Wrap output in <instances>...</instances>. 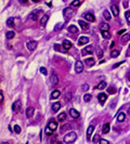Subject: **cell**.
<instances>
[{
	"mask_svg": "<svg viewBox=\"0 0 130 144\" xmlns=\"http://www.w3.org/2000/svg\"><path fill=\"white\" fill-rule=\"evenodd\" d=\"M76 139H77V134L75 132H69L67 133V134H65L64 138H63V141L65 142V143H67V144H71L73 143V142L76 141Z\"/></svg>",
	"mask_w": 130,
	"mask_h": 144,
	"instance_id": "cell-1",
	"label": "cell"
},
{
	"mask_svg": "<svg viewBox=\"0 0 130 144\" xmlns=\"http://www.w3.org/2000/svg\"><path fill=\"white\" fill-rule=\"evenodd\" d=\"M41 12L40 9H35L34 11L31 12V14H29V17H31L33 21H37L38 20V17H39V13Z\"/></svg>",
	"mask_w": 130,
	"mask_h": 144,
	"instance_id": "cell-2",
	"label": "cell"
},
{
	"mask_svg": "<svg viewBox=\"0 0 130 144\" xmlns=\"http://www.w3.org/2000/svg\"><path fill=\"white\" fill-rule=\"evenodd\" d=\"M93 53V47L92 45H87L85 49H82L81 51V54L82 57H85V55H87V54H92Z\"/></svg>",
	"mask_w": 130,
	"mask_h": 144,
	"instance_id": "cell-3",
	"label": "cell"
},
{
	"mask_svg": "<svg viewBox=\"0 0 130 144\" xmlns=\"http://www.w3.org/2000/svg\"><path fill=\"white\" fill-rule=\"evenodd\" d=\"M82 71H84V64H82V62H80V61H77V62L75 63V72H76L77 74H80Z\"/></svg>",
	"mask_w": 130,
	"mask_h": 144,
	"instance_id": "cell-4",
	"label": "cell"
},
{
	"mask_svg": "<svg viewBox=\"0 0 130 144\" xmlns=\"http://www.w3.org/2000/svg\"><path fill=\"white\" fill-rule=\"evenodd\" d=\"M74 14V9H72L71 7H68V8H66L64 10V16L66 17V19H71L72 17V15Z\"/></svg>",
	"mask_w": 130,
	"mask_h": 144,
	"instance_id": "cell-5",
	"label": "cell"
},
{
	"mask_svg": "<svg viewBox=\"0 0 130 144\" xmlns=\"http://www.w3.org/2000/svg\"><path fill=\"white\" fill-rule=\"evenodd\" d=\"M84 19H85L86 21H88V22H91V23H93L94 21H96L94 15L92 14V13H89V12H87V13L84 14Z\"/></svg>",
	"mask_w": 130,
	"mask_h": 144,
	"instance_id": "cell-6",
	"label": "cell"
},
{
	"mask_svg": "<svg viewBox=\"0 0 130 144\" xmlns=\"http://www.w3.org/2000/svg\"><path fill=\"white\" fill-rule=\"evenodd\" d=\"M27 49H28L29 51H34L35 49L37 48V41H35V40H31V41H28L27 42Z\"/></svg>",
	"mask_w": 130,
	"mask_h": 144,
	"instance_id": "cell-7",
	"label": "cell"
},
{
	"mask_svg": "<svg viewBox=\"0 0 130 144\" xmlns=\"http://www.w3.org/2000/svg\"><path fill=\"white\" fill-rule=\"evenodd\" d=\"M34 112H35V108L33 107V106H29V107L26 108V116H27L28 118H31V117L34 116Z\"/></svg>",
	"mask_w": 130,
	"mask_h": 144,
	"instance_id": "cell-8",
	"label": "cell"
},
{
	"mask_svg": "<svg viewBox=\"0 0 130 144\" xmlns=\"http://www.w3.org/2000/svg\"><path fill=\"white\" fill-rule=\"evenodd\" d=\"M50 82H51V85L52 86H55L59 82V78H57V76L55 75V74H52L50 77Z\"/></svg>",
	"mask_w": 130,
	"mask_h": 144,
	"instance_id": "cell-9",
	"label": "cell"
},
{
	"mask_svg": "<svg viewBox=\"0 0 130 144\" xmlns=\"http://www.w3.org/2000/svg\"><path fill=\"white\" fill-rule=\"evenodd\" d=\"M88 42H89V38H88V37L82 36V37H80L79 39H78V45H86V43H88Z\"/></svg>",
	"mask_w": 130,
	"mask_h": 144,
	"instance_id": "cell-10",
	"label": "cell"
},
{
	"mask_svg": "<svg viewBox=\"0 0 130 144\" xmlns=\"http://www.w3.org/2000/svg\"><path fill=\"white\" fill-rule=\"evenodd\" d=\"M78 24L80 25V27H81L82 30H88V29H89V25H88L85 21L79 20V21H78Z\"/></svg>",
	"mask_w": 130,
	"mask_h": 144,
	"instance_id": "cell-11",
	"label": "cell"
},
{
	"mask_svg": "<svg viewBox=\"0 0 130 144\" xmlns=\"http://www.w3.org/2000/svg\"><path fill=\"white\" fill-rule=\"evenodd\" d=\"M63 48H64V50H69L72 48V42L69 40H64L63 41Z\"/></svg>",
	"mask_w": 130,
	"mask_h": 144,
	"instance_id": "cell-12",
	"label": "cell"
},
{
	"mask_svg": "<svg viewBox=\"0 0 130 144\" xmlns=\"http://www.w3.org/2000/svg\"><path fill=\"white\" fill-rule=\"evenodd\" d=\"M85 63L87 66H89V67H91V66H93L94 64H96V62H94V59H92V57H89V59H86L85 60Z\"/></svg>",
	"mask_w": 130,
	"mask_h": 144,
	"instance_id": "cell-13",
	"label": "cell"
},
{
	"mask_svg": "<svg viewBox=\"0 0 130 144\" xmlns=\"http://www.w3.org/2000/svg\"><path fill=\"white\" fill-rule=\"evenodd\" d=\"M69 115H71L73 118H78V117H79V113H78L76 110H74V108H71V110H69Z\"/></svg>",
	"mask_w": 130,
	"mask_h": 144,
	"instance_id": "cell-14",
	"label": "cell"
},
{
	"mask_svg": "<svg viewBox=\"0 0 130 144\" xmlns=\"http://www.w3.org/2000/svg\"><path fill=\"white\" fill-rule=\"evenodd\" d=\"M94 130V126L93 125H90L89 127H88V130H87V138L90 139L91 138V134H92V132H93Z\"/></svg>",
	"mask_w": 130,
	"mask_h": 144,
	"instance_id": "cell-15",
	"label": "cell"
},
{
	"mask_svg": "<svg viewBox=\"0 0 130 144\" xmlns=\"http://www.w3.org/2000/svg\"><path fill=\"white\" fill-rule=\"evenodd\" d=\"M20 107H21L20 101H16V102H14V104L12 106V110H13V112H19V110H20Z\"/></svg>",
	"mask_w": 130,
	"mask_h": 144,
	"instance_id": "cell-16",
	"label": "cell"
},
{
	"mask_svg": "<svg viewBox=\"0 0 130 144\" xmlns=\"http://www.w3.org/2000/svg\"><path fill=\"white\" fill-rule=\"evenodd\" d=\"M98 99H99L100 103H104V102L106 101V99H107V95L105 93H100L99 96H98Z\"/></svg>",
	"mask_w": 130,
	"mask_h": 144,
	"instance_id": "cell-17",
	"label": "cell"
},
{
	"mask_svg": "<svg viewBox=\"0 0 130 144\" xmlns=\"http://www.w3.org/2000/svg\"><path fill=\"white\" fill-rule=\"evenodd\" d=\"M48 127L50 128L51 130H57V124L54 120H51L50 122L48 124Z\"/></svg>",
	"mask_w": 130,
	"mask_h": 144,
	"instance_id": "cell-18",
	"label": "cell"
},
{
	"mask_svg": "<svg viewBox=\"0 0 130 144\" xmlns=\"http://www.w3.org/2000/svg\"><path fill=\"white\" fill-rule=\"evenodd\" d=\"M110 124L108 122H105L104 125H103V127H102V132L103 133H108V131H110Z\"/></svg>",
	"mask_w": 130,
	"mask_h": 144,
	"instance_id": "cell-19",
	"label": "cell"
},
{
	"mask_svg": "<svg viewBox=\"0 0 130 144\" xmlns=\"http://www.w3.org/2000/svg\"><path fill=\"white\" fill-rule=\"evenodd\" d=\"M48 19H49V16L47 14L43 15V16L40 19V25H41V26H45L46 24H47V22H48Z\"/></svg>",
	"mask_w": 130,
	"mask_h": 144,
	"instance_id": "cell-20",
	"label": "cell"
},
{
	"mask_svg": "<svg viewBox=\"0 0 130 144\" xmlns=\"http://www.w3.org/2000/svg\"><path fill=\"white\" fill-rule=\"evenodd\" d=\"M125 118H126V114L122 113H122H119L118 115H117V121H119V122L124 121Z\"/></svg>",
	"mask_w": 130,
	"mask_h": 144,
	"instance_id": "cell-21",
	"label": "cell"
},
{
	"mask_svg": "<svg viewBox=\"0 0 130 144\" xmlns=\"http://www.w3.org/2000/svg\"><path fill=\"white\" fill-rule=\"evenodd\" d=\"M60 108H61V103H60V102H57V103H53V104H52V110H53V112H57Z\"/></svg>",
	"mask_w": 130,
	"mask_h": 144,
	"instance_id": "cell-22",
	"label": "cell"
},
{
	"mask_svg": "<svg viewBox=\"0 0 130 144\" xmlns=\"http://www.w3.org/2000/svg\"><path fill=\"white\" fill-rule=\"evenodd\" d=\"M68 31L72 33V34H76L77 31H78V28L75 25H69L68 26Z\"/></svg>",
	"mask_w": 130,
	"mask_h": 144,
	"instance_id": "cell-23",
	"label": "cell"
},
{
	"mask_svg": "<svg viewBox=\"0 0 130 144\" xmlns=\"http://www.w3.org/2000/svg\"><path fill=\"white\" fill-rule=\"evenodd\" d=\"M111 10H112V12H113V14L115 15V16H117V15L119 14V10H118V8H117V6H112L111 7Z\"/></svg>",
	"mask_w": 130,
	"mask_h": 144,
	"instance_id": "cell-24",
	"label": "cell"
},
{
	"mask_svg": "<svg viewBox=\"0 0 130 144\" xmlns=\"http://www.w3.org/2000/svg\"><path fill=\"white\" fill-rule=\"evenodd\" d=\"M7 26H9V27H13L14 26V19L13 17H9L7 20Z\"/></svg>",
	"mask_w": 130,
	"mask_h": 144,
	"instance_id": "cell-25",
	"label": "cell"
},
{
	"mask_svg": "<svg viewBox=\"0 0 130 144\" xmlns=\"http://www.w3.org/2000/svg\"><path fill=\"white\" fill-rule=\"evenodd\" d=\"M60 94H61V92H60L59 90H54L52 93H51V99H57L60 96Z\"/></svg>",
	"mask_w": 130,
	"mask_h": 144,
	"instance_id": "cell-26",
	"label": "cell"
},
{
	"mask_svg": "<svg viewBox=\"0 0 130 144\" xmlns=\"http://www.w3.org/2000/svg\"><path fill=\"white\" fill-rule=\"evenodd\" d=\"M65 119H66V113H61L59 116H57V120L59 121H65Z\"/></svg>",
	"mask_w": 130,
	"mask_h": 144,
	"instance_id": "cell-27",
	"label": "cell"
},
{
	"mask_svg": "<svg viewBox=\"0 0 130 144\" xmlns=\"http://www.w3.org/2000/svg\"><path fill=\"white\" fill-rule=\"evenodd\" d=\"M72 98H73V95H72L71 92H68V93L65 94V96H64V101H65V103H68V102H69V101L72 100Z\"/></svg>",
	"mask_w": 130,
	"mask_h": 144,
	"instance_id": "cell-28",
	"label": "cell"
},
{
	"mask_svg": "<svg viewBox=\"0 0 130 144\" xmlns=\"http://www.w3.org/2000/svg\"><path fill=\"white\" fill-rule=\"evenodd\" d=\"M129 39H130V34H125L124 36L122 37V43H126Z\"/></svg>",
	"mask_w": 130,
	"mask_h": 144,
	"instance_id": "cell-29",
	"label": "cell"
},
{
	"mask_svg": "<svg viewBox=\"0 0 130 144\" xmlns=\"http://www.w3.org/2000/svg\"><path fill=\"white\" fill-rule=\"evenodd\" d=\"M71 129H72V126L69 124H65L61 127V130H62V131H66V130H71Z\"/></svg>",
	"mask_w": 130,
	"mask_h": 144,
	"instance_id": "cell-30",
	"label": "cell"
},
{
	"mask_svg": "<svg viewBox=\"0 0 130 144\" xmlns=\"http://www.w3.org/2000/svg\"><path fill=\"white\" fill-rule=\"evenodd\" d=\"M103 16H104L105 20H107V21L111 20V14H110V12H108L107 10H104V12H103Z\"/></svg>",
	"mask_w": 130,
	"mask_h": 144,
	"instance_id": "cell-31",
	"label": "cell"
},
{
	"mask_svg": "<svg viewBox=\"0 0 130 144\" xmlns=\"http://www.w3.org/2000/svg\"><path fill=\"white\" fill-rule=\"evenodd\" d=\"M108 29H110V25L108 24H102L101 26V31H108Z\"/></svg>",
	"mask_w": 130,
	"mask_h": 144,
	"instance_id": "cell-32",
	"label": "cell"
},
{
	"mask_svg": "<svg viewBox=\"0 0 130 144\" xmlns=\"http://www.w3.org/2000/svg\"><path fill=\"white\" fill-rule=\"evenodd\" d=\"M101 34H102V37L104 38V39H110L111 38V35L108 31H101Z\"/></svg>",
	"mask_w": 130,
	"mask_h": 144,
	"instance_id": "cell-33",
	"label": "cell"
},
{
	"mask_svg": "<svg viewBox=\"0 0 130 144\" xmlns=\"http://www.w3.org/2000/svg\"><path fill=\"white\" fill-rule=\"evenodd\" d=\"M105 87H106V82L105 81H102V82H100L99 85H98V89H100V90H103V89H105Z\"/></svg>",
	"mask_w": 130,
	"mask_h": 144,
	"instance_id": "cell-34",
	"label": "cell"
},
{
	"mask_svg": "<svg viewBox=\"0 0 130 144\" xmlns=\"http://www.w3.org/2000/svg\"><path fill=\"white\" fill-rule=\"evenodd\" d=\"M14 36H15L14 31H8V33H7V39H12Z\"/></svg>",
	"mask_w": 130,
	"mask_h": 144,
	"instance_id": "cell-35",
	"label": "cell"
},
{
	"mask_svg": "<svg viewBox=\"0 0 130 144\" xmlns=\"http://www.w3.org/2000/svg\"><path fill=\"white\" fill-rule=\"evenodd\" d=\"M119 55V51L118 50H113L112 53H111V57H117Z\"/></svg>",
	"mask_w": 130,
	"mask_h": 144,
	"instance_id": "cell-36",
	"label": "cell"
},
{
	"mask_svg": "<svg viewBox=\"0 0 130 144\" xmlns=\"http://www.w3.org/2000/svg\"><path fill=\"white\" fill-rule=\"evenodd\" d=\"M91 98H92V95H91V94H85V95H84V101L85 102H89L91 100Z\"/></svg>",
	"mask_w": 130,
	"mask_h": 144,
	"instance_id": "cell-37",
	"label": "cell"
},
{
	"mask_svg": "<svg viewBox=\"0 0 130 144\" xmlns=\"http://www.w3.org/2000/svg\"><path fill=\"white\" fill-rule=\"evenodd\" d=\"M107 92L110 94H114L116 92V89H115V88H113V87H108L107 88Z\"/></svg>",
	"mask_w": 130,
	"mask_h": 144,
	"instance_id": "cell-38",
	"label": "cell"
},
{
	"mask_svg": "<svg viewBox=\"0 0 130 144\" xmlns=\"http://www.w3.org/2000/svg\"><path fill=\"white\" fill-rule=\"evenodd\" d=\"M52 133H53V130H51L49 127L46 128V134H47V136H51Z\"/></svg>",
	"mask_w": 130,
	"mask_h": 144,
	"instance_id": "cell-39",
	"label": "cell"
},
{
	"mask_svg": "<svg viewBox=\"0 0 130 144\" xmlns=\"http://www.w3.org/2000/svg\"><path fill=\"white\" fill-rule=\"evenodd\" d=\"M81 4V1H73V2L71 3V6L72 7H78Z\"/></svg>",
	"mask_w": 130,
	"mask_h": 144,
	"instance_id": "cell-40",
	"label": "cell"
},
{
	"mask_svg": "<svg viewBox=\"0 0 130 144\" xmlns=\"http://www.w3.org/2000/svg\"><path fill=\"white\" fill-rule=\"evenodd\" d=\"M62 26H63V23H59V24H57L55 27H54V30H59V29H61L62 28Z\"/></svg>",
	"mask_w": 130,
	"mask_h": 144,
	"instance_id": "cell-41",
	"label": "cell"
},
{
	"mask_svg": "<svg viewBox=\"0 0 130 144\" xmlns=\"http://www.w3.org/2000/svg\"><path fill=\"white\" fill-rule=\"evenodd\" d=\"M81 90H82V91H88V90H89V85H87V83H85V85H82V87H81Z\"/></svg>",
	"mask_w": 130,
	"mask_h": 144,
	"instance_id": "cell-42",
	"label": "cell"
},
{
	"mask_svg": "<svg viewBox=\"0 0 130 144\" xmlns=\"http://www.w3.org/2000/svg\"><path fill=\"white\" fill-rule=\"evenodd\" d=\"M14 131L16 133H21V127H20V126L15 125V126H14Z\"/></svg>",
	"mask_w": 130,
	"mask_h": 144,
	"instance_id": "cell-43",
	"label": "cell"
},
{
	"mask_svg": "<svg viewBox=\"0 0 130 144\" xmlns=\"http://www.w3.org/2000/svg\"><path fill=\"white\" fill-rule=\"evenodd\" d=\"M125 16H126V19H127V22L130 23V11H127V12H126Z\"/></svg>",
	"mask_w": 130,
	"mask_h": 144,
	"instance_id": "cell-44",
	"label": "cell"
},
{
	"mask_svg": "<svg viewBox=\"0 0 130 144\" xmlns=\"http://www.w3.org/2000/svg\"><path fill=\"white\" fill-rule=\"evenodd\" d=\"M40 72H41V74H43V75H47V69H46L45 67H40Z\"/></svg>",
	"mask_w": 130,
	"mask_h": 144,
	"instance_id": "cell-45",
	"label": "cell"
},
{
	"mask_svg": "<svg viewBox=\"0 0 130 144\" xmlns=\"http://www.w3.org/2000/svg\"><path fill=\"white\" fill-rule=\"evenodd\" d=\"M54 49L55 50H57L59 52H62V49H61V45H54Z\"/></svg>",
	"mask_w": 130,
	"mask_h": 144,
	"instance_id": "cell-46",
	"label": "cell"
},
{
	"mask_svg": "<svg viewBox=\"0 0 130 144\" xmlns=\"http://www.w3.org/2000/svg\"><path fill=\"white\" fill-rule=\"evenodd\" d=\"M100 144H108V141H106L105 139H101L100 140Z\"/></svg>",
	"mask_w": 130,
	"mask_h": 144,
	"instance_id": "cell-47",
	"label": "cell"
},
{
	"mask_svg": "<svg viewBox=\"0 0 130 144\" xmlns=\"http://www.w3.org/2000/svg\"><path fill=\"white\" fill-rule=\"evenodd\" d=\"M102 55H103V51H102L101 49H99V50H98V57H102Z\"/></svg>",
	"mask_w": 130,
	"mask_h": 144,
	"instance_id": "cell-48",
	"label": "cell"
},
{
	"mask_svg": "<svg viewBox=\"0 0 130 144\" xmlns=\"http://www.w3.org/2000/svg\"><path fill=\"white\" fill-rule=\"evenodd\" d=\"M0 101H1V103L3 102V92L2 91H0Z\"/></svg>",
	"mask_w": 130,
	"mask_h": 144,
	"instance_id": "cell-49",
	"label": "cell"
},
{
	"mask_svg": "<svg viewBox=\"0 0 130 144\" xmlns=\"http://www.w3.org/2000/svg\"><path fill=\"white\" fill-rule=\"evenodd\" d=\"M92 141H93V142H98V141H99V136H98V134H96V136H94V138H93V140H92Z\"/></svg>",
	"mask_w": 130,
	"mask_h": 144,
	"instance_id": "cell-50",
	"label": "cell"
},
{
	"mask_svg": "<svg viewBox=\"0 0 130 144\" xmlns=\"http://www.w3.org/2000/svg\"><path fill=\"white\" fill-rule=\"evenodd\" d=\"M127 78H128V80L130 81V72H128V74H127Z\"/></svg>",
	"mask_w": 130,
	"mask_h": 144,
	"instance_id": "cell-51",
	"label": "cell"
},
{
	"mask_svg": "<svg viewBox=\"0 0 130 144\" xmlns=\"http://www.w3.org/2000/svg\"><path fill=\"white\" fill-rule=\"evenodd\" d=\"M124 6H125V8H127V7H128V2H127V1H125V2H124Z\"/></svg>",
	"mask_w": 130,
	"mask_h": 144,
	"instance_id": "cell-52",
	"label": "cell"
},
{
	"mask_svg": "<svg viewBox=\"0 0 130 144\" xmlns=\"http://www.w3.org/2000/svg\"><path fill=\"white\" fill-rule=\"evenodd\" d=\"M124 33H125L124 29H122V30H119V31H118V34H119V35H120V34H124Z\"/></svg>",
	"mask_w": 130,
	"mask_h": 144,
	"instance_id": "cell-53",
	"label": "cell"
},
{
	"mask_svg": "<svg viewBox=\"0 0 130 144\" xmlns=\"http://www.w3.org/2000/svg\"><path fill=\"white\" fill-rule=\"evenodd\" d=\"M1 144H10V143H9V142H2Z\"/></svg>",
	"mask_w": 130,
	"mask_h": 144,
	"instance_id": "cell-54",
	"label": "cell"
},
{
	"mask_svg": "<svg viewBox=\"0 0 130 144\" xmlns=\"http://www.w3.org/2000/svg\"><path fill=\"white\" fill-rule=\"evenodd\" d=\"M128 114H129V115H130V107L128 108Z\"/></svg>",
	"mask_w": 130,
	"mask_h": 144,
	"instance_id": "cell-55",
	"label": "cell"
},
{
	"mask_svg": "<svg viewBox=\"0 0 130 144\" xmlns=\"http://www.w3.org/2000/svg\"><path fill=\"white\" fill-rule=\"evenodd\" d=\"M129 48H130V45H129Z\"/></svg>",
	"mask_w": 130,
	"mask_h": 144,
	"instance_id": "cell-56",
	"label": "cell"
}]
</instances>
